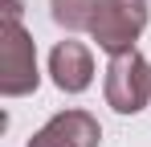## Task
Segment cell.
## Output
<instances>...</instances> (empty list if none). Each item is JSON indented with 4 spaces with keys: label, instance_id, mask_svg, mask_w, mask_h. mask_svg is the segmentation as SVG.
Returning <instances> with one entry per match:
<instances>
[{
    "label": "cell",
    "instance_id": "obj_5",
    "mask_svg": "<svg viewBox=\"0 0 151 147\" xmlns=\"http://www.w3.org/2000/svg\"><path fill=\"white\" fill-rule=\"evenodd\" d=\"M49 74H53V86L57 90L82 94L94 82V57H90V49L82 45V41H61L49 53Z\"/></svg>",
    "mask_w": 151,
    "mask_h": 147
},
{
    "label": "cell",
    "instance_id": "obj_4",
    "mask_svg": "<svg viewBox=\"0 0 151 147\" xmlns=\"http://www.w3.org/2000/svg\"><path fill=\"white\" fill-rule=\"evenodd\" d=\"M98 139L102 127L90 110H61L29 139V147H98Z\"/></svg>",
    "mask_w": 151,
    "mask_h": 147
},
{
    "label": "cell",
    "instance_id": "obj_7",
    "mask_svg": "<svg viewBox=\"0 0 151 147\" xmlns=\"http://www.w3.org/2000/svg\"><path fill=\"white\" fill-rule=\"evenodd\" d=\"M4 8V21H21V0H0Z\"/></svg>",
    "mask_w": 151,
    "mask_h": 147
},
{
    "label": "cell",
    "instance_id": "obj_2",
    "mask_svg": "<svg viewBox=\"0 0 151 147\" xmlns=\"http://www.w3.org/2000/svg\"><path fill=\"white\" fill-rule=\"evenodd\" d=\"M41 82L37 74V49L21 21H0V94L21 98L33 94Z\"/></svg>",
    "mask_w": 151,
    "mask_h": 147
},
{
    "label": "cell",
    "instance_id": "obj_6",
    "mask_svg": "<svg viewBox=\"0 0 151 147\" xmlns=\"http://www.w3.org/2000/svg\"><path fill=\"white\" fill-rule=\"evenodd\" d=\"M49 12L61 29H90V12H94V0H49Z\"/></svg>",
    "mask_w": 151,
    "mask_h": 147
},
{
    "label": "cell",
    "instance_id": "obj_1",
    "mask_svg": "<svg viewBox=\"0 0 151 147\" xmlns=\"http://www.w3.org/2000/svg\"><path fill=\"white\" fill-rule=\"evenodd\" d=\"M151 8L147 0H94L90 12V37L98 41V49H106L110 57L135 49L139 33L147 29Z\"/></svg>",
    "mask_w": 151,
    "mask_h": 147
},
{
    "label": "cell",
    "instance_id": "obj_3",
    "mask_svg": "<svg viewBox=\"0 0 151 147\" xmlns=\"http://www.w3.org/2000/svg\"><path fill=\"white\" fill-rule=\"evenodd\" d=\"M106 102L119 115H139L151 102V61L139 49L114 53L106 66Z\"/></svg>",
    "mask_w": 151,
    "mask_h": 147
}]
</instances>
